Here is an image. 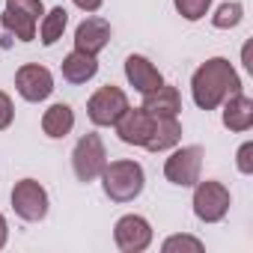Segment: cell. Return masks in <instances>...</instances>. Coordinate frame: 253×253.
<instances>
[{
  "instance_id": "7",
  "label": "cell",
  "mask_w": 253,
  "mask_h": 253,
  "mask_svg": "<svg viewBox=\"0 0 253 253\" xmlns=\"http://www.w3.org/2000/svg\"><path fill=\"white\" fill-rule=\"evenodd\" d=\"M48 206H51L48 191H45L36 179H21V182H15V188H12V209H15V214H18L21 220H27V223L45 220V217H48Z\"/></svg>"
},
{
  "instance_id": "13",
  "label": "cell",
  "mask_w": 253,
  "mask_h": 253,
  "mask_svg": "<svg viewBox=\"0 0 253 253\" xmlns=\"http://www.w3.org/2000/svg\"><path fill=\"white\" fill-rule=\"evenodd\" d=\"M125 78H128V84H131L140 95H146V92H152V89H158V86L164 84L161 72H158L143 54H131L128 60H125Z\"/></svg>"
},
{
  "instance_id": "5",
  "label": "cell",
  "mask_w": 253,
  "mask_h": 253,
  "mask_svg": "<svg viewBox=\"0 0 253 253\" xmlns=\"http://www.w3.org/2000/svg\"><path fill=\"white\" fill-rule=\"evenodd\" d=\"M128 95H125L119 86L107 84L101 89H95L86 101V116L92 125H98V128H110V125H116V119L128 110Z\"/></svg>"
},
{
  "instance_id": "24",
  "label": "cell",
  "mask_w": 253,
  "mask_h": 253,
  "mask_svg": "<svg viewBox=\"0 0 253 253\" xmlns=\"http://www.w3.org/2000/svg\"><path fill=\"white\" fill-rule=\"evenodd\" d=\"M12 119H15V107H12V98L0 89V131H6L9 125H12Z\"/></svg>"
},
{
  "instance_id": "6",
  "label": "cell",
  "mask_w": 253,
  "mask_h": 253,
  "mask_svg": "<svg viewBox=\"0 0 253 253\" xmlns=\"http://www.w3.org/2000/svg\"><path fill=\"white\" fill-rule=\"evenodd\" d=\"M107 164V149L98 134H84L72 149V167L78 182H95Z\"/></svg>"
},
{
  "instance_id": "14",
  "label": "cell",
  "mask_w": 253,
  "mask_h": 253,
  "mask_svg": "<svg viewBox=\"0 0 253 253\" xmlns=\"http://www.w3.org/2000/svg\"><path fill=\"white\" fill-rule=\"evenodd\" d=\"M223 125L235 134L250 131V125H253V98L244 95V92H232L223 101Z\"/></svg>"
},
{
  "instance_id": "26",
  "label": "cell",
  "mask_w": 253,
  "mask_h": 253,
  "mask_svg": "<svg viewBox=\"0 0 253 253\" xmlns=\"http://www.w3.org/2000/svg\"><path fill=\"white\" fill-rule=\"evenodd\" d=\"M6 238H9V226H6V217L0 214V250L6 247Z\"/></svg>"
},
{
  "instance_id": "10",
  "label": "cell",
  "mask_w": 253,
  "mask_h": 253,
  "mask_svg": "<svg viewBox=\"0 0 253 253\" xmlns=\"http://www.w3.org/2000/svg\"><path fill=\"white\" fill-rule=\"evenodd\" d=\"M15 89L24 101H45L54 92V75L39 63H24L15 72Z\"/></svg>"
},
{
  "instance_id": "16",
  "label": "cell",
  "mask_w": 253,
  "mask_h": 253,
  "mask_svg": "<svg viewBox=\"0 0 253 253\" xmlns=\"http://www.w3.org/2000/svg\"><path fill=\"white\" fill-rule=\"evenodd\" d=\"M179 140H182V122H179V116H164V119H155V128H152V134H149V140H146L143 149H149V152H167V149L179 146Z\"/></svg>"
},
{
  "instance_id": "2",
  "label": "cell",
  "mask_w": 253,
  "mask_h": 253,
  "mask_svg": "<svg viewBox=\"0 0 253 253\" xmlns=\"http://www.w3.org/2000/svg\"><path fill=\"white\" fill-rule=\"evenodd\" d=\"M98 179H101L104 194L113 203H131V200H137L143 194V185H146L143 167L137 161H128V158L104 164V170H101Z\"/></svg>"
},
{
  "instance_id": "12",
  "label": "cell",
  "mask_w": 253,
  "mask_h": 253,
  "mask_svg": "<svg viewBox=\"0 0 253 253\" xmlns=\"http://www.w3.org/2000/svg\"><path fill=\"white\" fill-rule=\"evenodd\" d=\"M107 42H110V24H107L104 18L89 15V18H84V21L78 24V30H75V48L84 51V54L98 57V54L107 48Z\"/></svg>"
},
{
  "instance_id": "15",
  "label": "cell",
  "mask_w": 253,
  "mask_h": 253,
  "mask_svg": "<svg viewBox=\"0 0 253 253\" xmlns=\"http://www.w3.org/2000/svg\"><path fill=\"white\" fill-rule=\"evenodd\" d=\"M143 110H149L155 119L179 116V110H182L179 89H176V86H170V84H161L158 89H152V92H146V95H143Z\"/></svg>"
},
{
  "instance_id": "18",
  "label": "cell",
  "mask_w": 253,
  "mask_h": 253,
  "mask_svg": "<svg viewBox=\"0 0 253 253\" xmlns=\"http://www.w3.org/2000/svg\"><path fill=\"white\" fill-rule=\"evenodd\" d=\"M72 128H75V110L69 107V104H51L45 113H42V131L48 134V137H54V140H60V137H66V134H72Z\"/></svg>"
},
{
  "instance_id": "25",
  "label": "cell",
  "mask_w": 253,
  "mask_h": 253,
  "mask_svg": "<svg viewBox=\"0 0 253 253\" xmlns=\"http://www.w3.org/2000/svg\"><path fill=\"white\" fill-rule=\"evenodd\" d=\"M72 3H75L81 12H98L104 0H72Z\"/></svg>"
},
{
  "instance_id": "23",
  "label": "cell",
  "mask_w": 253,
  "mask_h": 253,
  "mask_svg": "<svg viewBox=\"0 0 253 253\" xmlns=\"http://www.w3.org/2000/svg\"><path fill=\"white\" fill-rule=\"evenodd\" d=\"M235 167H238V173H244V176H250V173H253V143H250V140L238 146Z\"/></svg>"
},
{
  "instance_id": "17",
  "label": "cell",
  "mask_w": 253,
  "mask_h": 253,
  "mask_svg": "<svg viewBox=\"0 0 253 253\" xmlns=\"http://www.w3.org/2000/svg\"><path fill=\"white\" fill-rule=\"evenodd\" d=\"M60 69H63V78L69 81V84H86V81H92L95 78V72H98V60L92 57V54H84V51H72L63 63H60Z\"/></svg>"
},
{
  "instance_id": "3",
  "label": "cell",
  "mask_w": 253,
  "mask_h": 253,
  "mask_svg": "<svg viewBox=\"0 0 253 253\" xmlns=\"http://www.w3.org/2000/svg\"><path fill=\"white\" fill-rule=\"evenodd\" d=\"M42 15H45L42 0H6V9L0 15V21H3V27L9 33H15V39L33 42Z\"/></svg>"
},
{
  "instance_id": "1",
  "label": "cell",
  "mask_w": 253,
  "mask_h": 253,
  "mask_svg": "<svg viewBox=\"0 0 253 253\" xmlns=\"http://www.w3.org/2000/svg\"><path fill=\"white\" fill-rule=\"evenodd\" d=\"M232 92H241V78L226 57L206 60L191 78V95H194V104L200 110L220 107Z\"/></svg>"
},
{
  "instance_id": "19",
  "label": "cell",
  "mask_w": 253,
  "mask_h": 253,
  "mask_svg": "<svg viewBox=\"0 0 253 253\" xmlns=\"http://www.w3.org/2000/svg\"><path fill=\"white\" fill-rule=\"evenodd\" d=\"M66 24H69V12L63 6H54L51 12H45L42 21H39V39H42V45H48V48L57 45L63 39V33H66Z\"/></svg>"
},
{
  "instance_id": "21",
  "label": "cell",
  "mask_w": 253,
  "mask_h": 253,
  "mask_svg": "<svg viewBox=\"0 0 253 253\" xmlns=\"http://www.w3.org/2000/svg\"><path fill=\"white\" fill-rule=\"evenodd\" d=\"M173 6H176V12H179L185 21H200V18L209 15L211 0H173Z\"/></svg>"
},
{
  "instance_id": "9",
  "label": "cell",
  "mask_w": 253,
  "mask_h": 253,
  "mask_svg": "<svg viewBox=\"0 0 253 253\" xmlns=\"http://www.w3.org/2000/svg\"><path fill=\"white\" fill-rule=\"evenodd\" d=\"M113 241L122 253H143L152 244V226L140 214H122L113 226Z\"/></svg>"
},
{
  "instance_id": "8",
  "label": "cell",
  "mask_w": 253,
  "mask_h": 253,
  "mask_svg": "<svg viewBox=\"0 0 253 253\" xmlns=\"http://www.w3.org/2000/svg\"><path fill=\"white\" fill-rule=\"evenodd\" d=\"M203 173V146H182L173 149V155L164 161V176L170 185L194 188Z\"/></svg>"
},
{
  "instance_id": "11",
  "label": "cell",
  "mask_w": 253,
  "mask_h": 253,
  "mask_svg": "<svg viewBox=\"0 0 253 253\" xmlns=\"http://www.w3.org/2000/svg\"><path fill=\"white\" fill-rule=\"evenodd\" d=\"M116 134L122 143H128V146H146L152 128H155V116L143 107H128L119 119H116Z\"/></svg>"
},
{
  "instance_id": "20",
  "label": "cell",
  "mask_w": 253,
  "mask_h": 253,
  "mask_svg": "<svg viewBox=\"0 0 253 253\" xmlns=\"http://www.w3.org/2000/svg\"><path fill=\"white\" fill-rule=\"evenodd\" d=\"M241 18H244V6L238 3V0H232V3H220L217 6V12L211 15V24L217 30H232V27L241 24Z\"/></svg>"
},
{
  "instance_id": "4",
  "label": "cell",
  "mask_w": 253,
  "mask_h": 253,
  "mask_svg": "<svg viewBox=\"0 0 253 253\" xmlns=\"http://www.w3.org/2000/svg\"><path fill=\"white\" fill-rule=\"evenodd\" d=\"M232 206V197H229V188L223 182H214V179H206V182H197L194 185V214L203 220V223H217L226 217Z\"/></svg>"
},
{
  "instance_id": "22",
  "label": "cell",
  "mask_w": 253,
  "mask_h": 253,
  "mask_svg": "<svg viewBox=\"0 0 253 253\" xmlns=\"http://www.w3.org/2000/svg\"><path fill=\"white\" fill-rule=\"evenodd\" d=\"M161 250H164V253H176V250L203 253V250H206V244H203L200 238H194V235H170V238L161 244Z\"/></svg>"
}]
</instances>
